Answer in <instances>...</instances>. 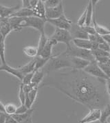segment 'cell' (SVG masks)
I'll return each instance as SVG.
<instances>
[{
    "label": "cell",
    "instance_id": "6da1fadb",
    "mask_svg": "<svg viewBox=\"0 0 110 123\" xmlns=\"http://www.w3.org/2000/svg\"><path fill=\"white\" fill-rule=\"evenodd\" d=\"M104 79H98L83 70L52 72L47 75L41 87L56 89L68 98L89 109H103L109 103Z\"/></svg>",
    "mask_w": 110,
    "mask_h": 123
},
{
    "label": "cell",
    "instance_id": "7a4b0ae2",
    "mask_svg": "<svg viewBox=\"0 0 110 123\" xmlns=\"http://www.w3.org/2000/svg\"><path fill=\"white\" fill-rule=\"evenodd\" d=\"M72 65L70 61V57L66 56L63 52L53 55L49 61L43 68L45 75L52 72H58L59 70L65 68H71Z\"/></svg>",
    "mask_w": 110,
    "mask_h": 123
},
{
    "label": "cell",
    "instance_id": "3957f363",
    "mask_svg": "<svg viewBox=\"0 0 110 123\" xmlns=\"http://www.w3.org/2000/svg\"><path fill=\"white\" fill-rule=\"evenodd\" d=\"M63 53L67 56L83 59L87 61H89L90 62L95 61V59L92 54L91 50L79 48L76 47L75 45L74 46L71 45L70 48H66L65 52H63Z\"/></svg>",
    "mask_w": 110,
    "mask_h": 123
},
{
    "label": "cell",
    "instance_id": "277c9868",
    "mask_svg": "<svg viewBox=\"0 0 110 123\" xmlns=\"http://www.w3.org/2000/svg\"><path fill=\"white\" fill-rule=\"evenodd\" d=\"M24 23L21 25V29L23 28H32L34 29L38 30L41 34H45V25L46 21L39 18L37 17H30L24 18Z\"/></svg>",
    "mask_w": 110,
    "mask_h": 123
},
{
    "label": "cell",
    "instance_id": "5b68a950",
    "mask_svg": "<svg viewBox=\"0 0 110 123\" xmlns=\"http://www.w3.org/2000/svg\"><path fill=\"white\" fill-rule=\"evenodd\" d=\"M56 40L57 43H63L66 45V48L71 47V41H72V37L69 30L56 28L54 34L50 37Z\"/></svg>",
    "mask_w": 110,
    "mask_h": 123
},
{
    "label": "cell",
    "instance_id": "8992f818",
    "mask_svg": "<svg viewBox=\"0 0 110 123\" xmlns=\"http://www.w3.org/2000/svg\"><path fill=\"white\" fill-rule=\"evenodd\" d=\"M83 71L87 74H90V76H92L98 79H104V80L108 79V77L103 72V71L101 69L98 64L96 62V61L90 62V64L85 68Z\"/></svg>",
    "mask_w": 110,
    "mask_h": 123
},
{
    "label": "cell",
    "instance_id": "52a82bcc",
    "mask_svg": "<svg viewBox=\"0 0 110 123\" xmlns=\"http://www.w3.org/2000/svg\"><path fill=\"white\" fill-rule=\"evenodd\" d=\"M46 22H48L50 24L54 25L56 27V28L66 30L69 31L71 30L72 25V21L70 19H68L65 15L61 16L58 19L46 20Z\"/></svg>",
    "mask_w": 110,
    "mask_h": 123
},
{
    "label": "cell",
    "instance_id": "ba28073f",
    "mask_svg": "<svg viewBox=\"0 0 110 123\" xmlns=\"http://www.w3.org/2000/svg\"><path fill=\"white\" fill-rule=\"evenodd\" d=\"M64 8L63 3L61 2L59 5L54 8H45V17L46 20L55 19L64 15Z\"/></svg>",
    "mask_w": 110,
    "mask_h": 123
},
{
    "label": "cell",
    "instance_id": "9c48e42d",
    "mask_svg": "<svg viewBox=\"0 0 110 123\" xmlns=\"http://www.w3.org/2000/svg\"><path fill=\"white\" fill-rule=\"evenodd\" d=\"M101 117V109H90L89 113L85 117L79 121V123H93L100 121Z\"/></svg>",
    "mask_w": 110,
    "mask_h": 123
},
{
    "label": "cell",
    "instance_id": "30bf717a",
    "mask_svg": "<svg viewBox=\"0 0 110 123\" xmlns=\"http://www.w3.org/2000/svg\"><path fill=\"white\" fill-rule=\"evenodd\" d=\"M57 41L56 40L53 39L52 38H49V39L47 43L45 45V47L43 48V49H42L40 52V53H39L37 56H40L44 59H50L53 55L52 54V48L57 44Z\"/></svg>",
    "mask_w": 110,
    "mask_h": 123
},
{
    "label": "cell",
    "instance_id": "8fae6325",
    "mask_svg": "<svg viewBox=\"0 0 110 123\" xmlns=\"http://www.w3.org/2000/svg\"><path fill=\"white\" fill-rule=\"evenodd\" d=\"M19 9H20V6L19 5L8 7L0 4V19H6L10 18V16Z\"/></svg>",
    "mask_w": 110,
    "mask_h": 123
},
{
    "label": "cell",
    "instance_id": "7c38bea8",
    "mask_svg": "<svg viewBox=\"0 0 110 123\" xmlns=\"http://www.w3.org/2000/svg\"><path fill=\"white\" fill-rule=\"evenodd\" d=\"M72 39H88L89 35H87L82 28L77 26L76 24L72 25L70 30Z\"/></svg>",
    "mask_w": 110,
    "mask_h": 123
},
{
    "label": "cell",
    "instance_id": "4fadbf2b",
    "mask_svg": "<svg viewBox=\"0 0 110 123\" xmlns=\"http://www.w3.org/2000/svg\"><path fill=\"white\" fill-rule=\"evenodd\" d=\"M70 61L72 65V69L75 70H84L85 68L90 63L89 61L76 57H70Z\"/></svg>",
    "mask_w": 110,
    "mask_h": 123
},
{
    "label": "cell",
    "instance_id": "5bb4252c",
    "mask_svg": "<svg viewBox=\"0 0 110 123\" xmlns=\"http://www.w3.org/2000/svg\"><path fill=\"white\" fill-rule=\"evenodd\" d=\"M0 71L6 72L7 73L14 76L17 79H19L20 81L22 80L23 77H24L23 74L21 73L19 68H12V67H10V65H8L6 63H1V65H0Z\"/></svg>",
    "mask_w": 110,
    "mask_h": 123
},
{
    "label": "cell",
    "instance_id": "9a60e30c",
    "mask_svg": "<svg viewBox=\"0 0 110 123\" xmlns=\"http://www.w3.org/2000/svg\"><path fill=\"white\" fill-rule=\"evenodd\" d=\"M34 111V109L31 108L25 113L21 114H14L12 116V117L15 119V121L17 123H30L32 120L31 116Z\"/></svg>",
    "mask_w": 110,
    "mask_h": 123
},
{
    "label": "cell",
    "instance_id": "2e32d148",
    "mask_svg": "<svg viewBox=\"0 0 110 123\" xmlns=\"http://www.w3.org/2000/svg\"><path fill=\"white\" fill-rule=\"evenodd\" d=\"M35 14L34 10L32 9H27L21 8L20 9L16 11L12 15L10 16V17H21V18H25V17H33Z\"/></svg>",
    "mask_w": 110,
    "mask_h": 123
},
{
    "label": "cell",
    "instance_id": "e0dca14e",
    "mask_svg": "<svg viewBox=\"0 0 110 123\" xmlns=\"http://www.w3.org/2000/svg\"><path fill=\"white\" fill-rule=\"evenodd\" d=\"M24 18L21 17H10L8 19L10 28L15 31H19L21 30V25L24 23Z\"/></svg>",
    "mask_w": 110,
    "mask_h": 123
},
{
    "label": "cell",
    "instance_id": "ac0fdd59",
    "mask_svg": "<svg viewBox=\"0 0 110 123\" xmlns=\"http://www.w3.org/2000/svg\"><path fill=\"white\" fill-rule=\"evenodd\" d=\"M35 17H37L39 18H41L42 19L46 21V17H45V7L44 4V1L42 0H39V2L37 5L36 6L35 9Z\"/></svg>",
    "mask_w": 110,
    "mask_h": 123
},
{
    "label": "cell",
    "instance_id": "d6986e66",
    "mask_svg": "<svg viewBox=\"0 0 110 123\" xmlns=\"http://www.w3.org/2000/svg\"><path fill=\"white\" fill-rule=\"evenodd\" d=\"M45 77V74L43 69H38L35 71L33 77L32 79V83L39 87L40 84L43 82Z\"/></svg>",
    "mask_w": 110,
    "mask_h": 123
},
{
    "label": "cell",
    "instance_id": "ffe728a7",
    "mask_svg": "<svg viewBox=\"0 0 110 123\" xmlns=\"http://www.w3.org/2000/svg\"><path fill=\"white\" fill-rule=\"evenodd\" d=\"M72 42L76 47L91 50L92 48V42L89 39H74L72 40Z\"/></svg>",
    "mask_w": 110,
    "mask_h": 123
},
{
    "label": "cell",
    "instance_id": "44dd1931",
    "mask_svg": "<svg viewBox=\"0 0 110 123\" xmlns=\"http://www.w3.org/2000/svg\"><path fill=\"white\" fill-rule=\"evenodd\" d=\"M92 24L94 28H95L96 32L98 35H100V36H105V35H110V30L107 29V28H105L103 25H100L97 22L95 19V15L94 16L93 18V21H92Z\"/></svg>",
    "mask_w": 110,
    "mask_h": 123
},
{
    "label": "cell",
    "instance_id": "7402d4cb",
    "mask_svg": "<svg viewBox=\"0 0 110 123\" xmlns=\"http://www.w3.org/2000/svg\"><path fill=\"white\" fill-rule=\"evenodd\" d=\"M35 61L36 60L33 59L31 60L29 63H28L27 64L24 65L23 66L20 67L19 69L21 72V73L23 74V76H24L25 74L31 73L32 72H35Z\"/></svg>",
    "mask_w": 110,
    "mask_h": 123
},
{
    "label": "cell",
    "instance_id": "603a6c76",
    "mask_svg": "<svg viewBox=\"0 0 110 123\" xmlns=\"http://www.w3.org/2000/svg\"><path fill=\"white\" fill-rule=\"evenodd\" d=\"M24 53L29 58L35 59L38 56V49L37 47L34 46H26L23 49Z\"/></svg>",
    "mask_w": 110,
    "mask_h": 123
},
{
    "label": "cell",
    "instance_id": "cb8c5ba5",
    "mask_svg": "<svg viewBox=\"0 0 110 123\" xmlns=\"http://www.w3.org/2000/svg\"><path fill=\"white\" fill-rule=\"evenodd\" d=\"M51 58H50V59H44V58H42V57H40V56H37L35 58L36 61H35V71L38 70V69H43Z\"/></svg>",
    "mask_w": 110,
    "mask_h": 123
},
{
    "label": "cell",
    "instance_id": "d4e9b609",
    "mask_svg": "<svg viewBox=\"0 0 110 123\" xmlns=\"http://www.w3.org/2000/svg\"><path fill=\"white\" fill-rule=\"evenodd\" d=\"M110 117V103H108L104 108L101 110V117L100 123H105Z\"/></svg>",
    "mask_w": 110,
    "mask_h": 123
},
{
    "label": "cell",
    "instance_id": "484cf974",
    "mask_svg": "<svg viewBox=\"0 0 110 123\" xmlns=\"http://www.w3.org/2000/svg\"><path fill=\"white\" fill-rule=\"evenodd\" d=\"M49 39V38L46 36L45 34H41L40 35V38H39V44L37 46V49H38V54L40 53V52L43 49V48L45 47V45L47 43Z\"/></svg>",
    "mask_w": 110,
    "mask_h": 123
},
{
    "label": "cell",
    "instance_id": "4316f807",
    "mask_svg": "<svg viewBox=\"0 0 110 123\" xmlns=\"http://www.w3.org/2000/svg\"><path fill=\"white\" fill-rule=\"evenodd\" d=\"M91 51H92V54L94 56V59L100 58V57H110V52H105L99 48L95 49V50H91Z\"/></svg>",
    "mask_w": 110,
    "mask_h": 123
},
{
    "label": "cell",
    "instance_id": "83f0119b",
    "mask_svg": "<svg viewBox=\"0 0 110 123\" xmlns=\"http://www.w3.org/2000/svg\"><path fill=\"white\" fill-rule=\"evenodd\" d=\"M17 107L12 103L7 104V105H4L5 113L8 116H12V115L15 114L16 111H17Z\"/></svg>",
    "mask_w": 110,
    "mask_h": 123
},
{
    "label": "cell",
    "instance_id": "f1b7e54d",
    "mask_svg": "<svg viewBox=\"0 0 110 123\" xmlns=\"http://www.w3.org/2000/svg\"><path fill=\"white\" fill-rule=\"evenodd\" d=\"M44 1L45 8H54L58 5H59L62 2L60 0H45Z\"/></svg>",
    "mask_w": 110,
    "mask_h": 123
},
{
    "label": "cell",
    "instance_id": "f546056e",
    "mask_svg": "<svg viewBox=\"0 0 110 123\" xmlns=\"http://www.w3.org/2000/svg\"><path fill=\"white\" fill-rule=\"evenodd\" d=\"M38 89H39V87H37V88L32 89V90L31 92H30L28 94H27V96H28V98L30 99V103H32V105L34 104L35 101L36 100V98H37V97Z\"/></svg>",
    "mask_w": 110,
    "mask_h": 123
},
{
    "label": "cell",
    "instance_id": "4dcf8cb0",
    "mask_svg": "<svg viewBox=\"0 0 110 123\" xmlns=\"http://www.w3.org/2000/svg\"><path fill=\"white\" fill-rule=\"evenodd\" d=\"M86 15H87V10L86 8L84 10V12H83V14L80 15V17L79 18V19L77 20L76 22V25L79 27H83L85 25V22H86Z\"/></svg>",
    "mask_w": 110,
    "mask_h": 123
},
{
    "label": "cell",
    "instance_id": "1f68e13d",
    "mask_svg": "<svg viewBox=\"0 0 110 123\" xmlns=\"http://www.w3.org/2000/svg\"><path fill=\"white\" fill-rule=\"evenodd\" d=\"M25 94L23 89V84L21 83L19 85V98L21 102V105H25Z\"/></svg>",
    "mask_w": 110,
    "mask_h": 123
},
{
    "label": "cell",
    "instance_id": "d6a6232c",
    "mask_svg": "<svg viewBox=\"0 0 110 123\" xmlns=\"http://www.w3.org/2000/svg\"><path fill=\"white\" fill-rule=\"evenodd\" d=\"M34 73L35 72H32L31 73H29V74H25L24 76L23 77V79L21 80V83L23 85H27V84H30L32 83V77H33V75H34Z\"/></svg>",
    "mask_w": 110,
    "mask_h": 123
},
{
    "label": "cell",
    "instance_id": "836d02e7",
    "mask_svg": "<svg viewBox=\"0 0 110 123\" xmlns=\"http://www.w3.org/2000/svg\"><path fill=\"white\" fill-rule=\"evenodd\" d=\"M82 28L88 35H94L97 34L96 32L95 28L92 25H85V26L82 27Z\"/></svg>",
    "mask_w": 110,
    "mask_h": 123
},
{
    "label": "cell",
    "instance_id": "e575fe53",
    "mask_svg": "<svg viewBox=\"0 0 110 123\" xmlns=\"http://www.w3.org/2000/svg\"><path fill=\"white\" fill-rule=\"evenodd\" d=\"M37 87H39L35 85V84H33L32 83L30 84H27V85H23V89H24V91L25 94H28L32 89L37 88Z\"/></svg>",
    "mask_w": 110,
    "mask_h": 123
},
{
    "label": "cell",
    "instance_id": "d590c367",
    "mask_svg": "<svg viewBox=\"0 0 110 123\" xmlns=\"http://www.w3.org/2000/svg\"><path fill=\"white\" fill-rule=\"evenodd\" d=\"M101 69L103 71V72L106 74V76L108 77V79H110V66H108L107 65H100L98 64Z\"/></svg>",
    "mask_w": 110,
    "mask_h": 123
},
{
    "label": "cell",
    "instance_id": "8d00e7d4",
    "mask_svg": "<svg viewBox=\"0 0 110 123\" xmlns=\"http://www.w3.org/2000/svg\"><path fill=\"white\" fill-rule=\"evenodd\" d=\"M29 110V109H28L25 107V105H21L20 106L17 107V111L15 114H21V113H24L27 112Z\"/></svg>",
    "mask_w": 110,
    "mask_h": 123
},
{
    "label": "cell",
    "instance_id": "74e56055",
    "mask_svg": "<svg viewBox=\"0 0 110 123\" xmlns=\"http://www.w3.org/2000/svg\"><path fill=\"white\" fill-rule=\"evenodd\" d=\"M98 48L107 52H110V45L107 42H103L102 43H100L98 45Z\"/></svg>",
    "mask_w": 110,
    "mask_h": 123
},
{
    "label": "cell",
    "instance_id": "f35d334b",
    "mask_svg": "<svg viewBox=\"0 0 110 123\" xmlns=\"http://www.w3.org/2000/svg\"><path fill=\"white\" fill-rule=\"evenodd\" d=\"M22 8H27V9H32L30 6V0H22Z\"/></svg>",
    "mask_w": 110,
    "mask_h": 123
},
{
    "label": "cell",
    "instance_id": "ab89813d",
    "mask_svg": "<svg viewBox=\"0 0 110 123\" xmlns=\"http://www.w3.org/2000/svg\"><path fill=\"white\" fill-rule=\"evenodd\" d=\"M7 114L5 112L0 111V123H5Z\"/></svg>",
    "mask_w": 110,
    "mask_h": 123
},
{
    "label": "cell",
    "instance_id": "60d3db41",
    "mask_svg": "<svg viewBox=\"0 0 110 123\" xmlns=\"http://www.w3.org/2000/svg\"><path fill=\"white\" fill-rule=\"evenodd\" d=\"M105 84H106V90L107 93L110 96V79H107L105 80Z\"/></svg>",
    "mask_w": 110,
    "mask_h": 123
},
{
    "label": "cell",
    "instance_id": "b9f144b4",
    "mask_svg": "<svg viewBox=\"0 0 110 123\" xmlns=\"http://www.w3.org/2000/svg\"><path fill=\"white\" fill-rule=\"evenodd\" d=\"M39 2V0H30V6H31V8L32 10H34L36 6L37 5Z\"/></svg>",
    "mask_w": 110,
    "mask_h": 123
},
{
    "label": "cell",
    "instance_id": "7bdbcfd3",
    "mask_svg": "<svg viewBox=\"0 0 110 123\" xmlns=\"http://www.w3.org/2000/svg\"><path fill=\"white\" fill-rule=\"evenodd\" d=\"M98 45L99 44L96 42H92V48L91 50H95V49L98 48Z\"/></svg>",
    "mask_w": 110,
    "mask_h": 123
},
{
    "label": "cell",
    "instance_id": "ee69618b",
    "mask_svg": "<svg viewBox=\"0 0 110 123\" xmlns=\"http://www.w3.org/2000/svg\"><path fill=\"white\" fill-rule=\"evenodd\" d=\"M103 39L105 40V42H107L110 45V35L103 36Z\"/></svg>",
    "mask_w": 110,
    "mask_h": 123
},
{
    "label": "cell",
    "instance_id": "f6af8a7d",
    "mask_svg": "<svg viewBox=\"0 0 110 123\" xmlns=\"http://www.w3.org/2000/svg\"><path fill=\"white\" fill-rule=\"evenodd\" d=\"M0 111L5 112V111H4V105L2 104V103L1 101H0Z\"/></svg>",
    "mask_w": 110,
    "mask_h": 123
},
{
    "label": "cell",
    "instance_id": "bcb514c9",
    "mask_svg": "<svg viewBox=\"0 0 110 123\" xmlns=\"http://www.w3.org/2000/svg\"><path fill=\"white\" fill-rule=\"evenodd\" d=\"M108 66H110V57L109 58V60H108V61H107V64Z\"/></svg>",
    "mask_w": 110,
    "mask_h": 123
},
{
    "label": "cell",
    "instance_id": "7dc6e473",
    "mask_svg": "<svg viewBox=\"0 0 110 123\" xmlns=\"http://www.w3.org/2000/svg\"><path fill=\"white\" fill-rule=\"evenodd\" d=\"M109 103H110V96L109 97Z\"/></svg>",
    "mask_w": 110,
    "mask_h": 123
},
{
    "label": "cell",
    "instance_id": "c3c4849f",
    "mask_svg": "<svg viewBox=\"0 0 110 123\" xmlns=\"http://www.w3.org/2000/svg\"><path fill=\"white\" fill-rule=\"evenodd\" d=\"M30 123H32V120H31V121H30Z\"/></svg>",
    "mask_w": 110,
    "mask_h": 123
},
{
    "label": "cell",
    "instance_id": "681fc988",
    "mask_svg": "<svg viewBox=\"0 0 110 123\" xmlns=\"http://www.w3.org/2000/svg\"><path fill=\"white\" fill-rule=\"evenodd\" d=\"M105 123H109V122H107H107H105Z\"/></svg>",
    "mask_w": 110,
    "mask_h": 123
}]
</instances>
